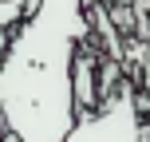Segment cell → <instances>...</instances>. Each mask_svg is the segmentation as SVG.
<instances>
[{
  "label": "cell",
  "mask_w": 150,
  "mask_h": 142,
  "mask_svg": "<svg viewBox=\"0 0 150 142\" xmlns=\"http://www.w3.org/2000/svg\"><path fill=\"white\" fill-rule=\"evenodd\" d=\"M91 36L83 0H40L0 52V126L20 142H63L75 126L71 55Z\"/></svg>",
  "instance_id": "1"
},
{
  "label": "cell",
  "mask_w": 150,
  "mask_h": 142,
  "mask_svg": "<svg viewBox=\"0 0 150 142\" xmlns=\"http://www.w3.org/2000/svg\"><path fill=\"white\" fill-rule=\"evenodd\" d=\"M63 142H142V111L138 87L122 75L115 91L87 114H75V126Z\"/></svg>",
  "instance_id": "2"
},
{
  "label": "cell",
  "mask_w": 150,
  "mask_h": 142,
  "mask_svg": "<svg viewBox=\"0 0 150 142\" xmlns=\"http://www.w3.org/2000/svg\"><path fill=\"white\" fill-rule=\"evenodd\" d=\"M71 99L75 114H87L99 107V47L91 44V36L71 55Z\"/></svg>",
  "instance_id": "3"
},
{
  "label": "cell",
  "mask_w": 150,
  "mask_h": 142,
  "mask_svg": "<svg viewBox=\"0 0 150 142\" xmlns=\"http://www.w3.org/2000/svg\"><path fill=\"white\" fill-rule=\"evenodd\" d=\"M36 4H40V0H0V36H4V32H12Z\"/></svg>",
  "instance_id": "4"
},
{
  "label": "cell",
  "mask_w": 150,
  "mask_h": 142,
  "mask_svg": "<svg viewBox=\"0 0 150 142\" xmlns=\"http://www.w3.org/2000/svg\"><path fill=\"white\" fill-rule=\"evenodd\" d=\"M138 55H142V59H146L142 67H146V91H150V47H138Z\"/></svg>",
  "instance_id": "5"
},
{
  "label": "cell",
  "mask_w": 150,
  "mask_h": 142,
  "mask_svg": "<svg viewBox=\"0 0 150 142\" xmlns=\"http://www.w3.org/2000/svg\"><path fill=\"white\" fill-rule=\"evenodd\" d=\"M4 142H20V138H16V134H8V130H4Z\"/></svg>",
  "instance_id": "6"
},
{
  "label": "cell",
  "mask_w": 150,
  "mask_h": 142,
  "mask_svg": "<svg viewBox=\"0 0 150 142\" xmlns=\"http://www.w3.org/2000/svg\"><path fill=\"white\" fill-rule=\"evenodd\" d=\"M0 142H4V126H0Z\"/></svg>",
  "instance_id": "7"
},
{
  "label": "cell",
  "mask_w": 150,
  "mask_h": 142,
  "mask_svg": "<svg viewBox=\"0 0 150 142\" xmlns=\"http://www.w3.org/2000/svg\"><path fill=\"white\" fill-rule=\"evenodd\" d=\"M83 4H95V0H83Z\"/></svg>",
  "instance_id": "8"
}]
</instances>
